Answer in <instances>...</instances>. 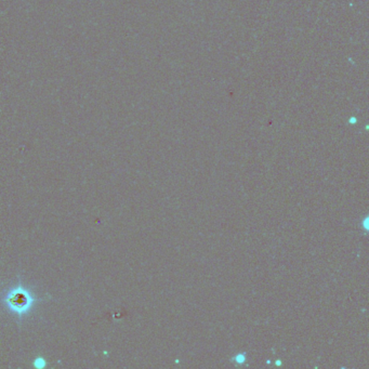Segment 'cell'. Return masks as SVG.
<instances>
[{"label":"cell","instance_id":"7a4b0ae2","mask_svg":"<svg viewBox=\"0 0 369 369\" xmlns=\"http://www.w3.org/2000/svg\"><path fill=\"white\" fill-rule=\"evenodd\" d=\"M45 365H46L45 360H42V359H40V360H35V366H36V367L42 368V367L45 366Z\"/></svg>","mask_w":369,"mask_h":369},{"label":"cell","instance_id":"6da1fadb","mask_svg":"<svg viewBox=\"0 0 369 369\" xmlns=\"http://www.w3.org/2000/svg\"><path fill=\"white\" fill-rule=\"evenodd\" d=\"M4 302L8 308L16 314H24L33 305L34 299L29 295V292L22 288H15L11 290L7 297L4 298Z\"/></svg>","mask_w":369,"mask_h":369}]
</instances>
